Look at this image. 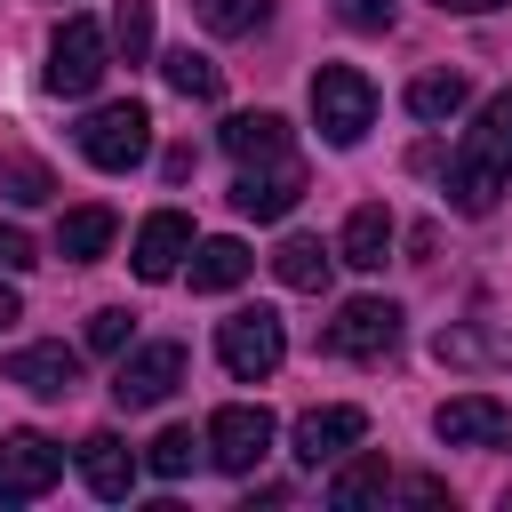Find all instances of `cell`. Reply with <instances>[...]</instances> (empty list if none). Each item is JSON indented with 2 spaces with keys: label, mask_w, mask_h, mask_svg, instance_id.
Listing matches in <instances>:
<instances>
[{
  "label": "cell",
  "mask_w": 512,
  "mask_h": 512,
  "mask_svg": "<svg viewBox=\"0 0 512 512\" xmlns=\"http://www.w3.org/2000/svg\"><path fill=\"white\" fill-rule=\"evenodd\" d=\"M144 464H152L160 480H184V472L200 464V440H192V424H168V432H160V440L144 448Z\"/></svg>",
  "instance_id": "obj_29"
},
{
  "label": "cell",
  "mask_w": 512,
  "mask_h": 512,
  "mask_svg": "<svg viewBox=\"0 0 512 512\" xmlns=\"http://www.w3.org/2000/svg\"><path fill=\"white\" fill-rule=\"evenodd\" d=\"M104 64H112V40H104V24H88V16H64L56 24V40H48V96H88L96 80H104Z\"/></svg>",
  "instance_id": "obj_3"
},
{
  "label": "cell",
  "mask_w": 512,
  "mask_h": 512,
  "mask_svg": "<svg viewBox=\"0 0 512 512\" xmlns=\"http://www.w3.org/2000/svg\"><path fill=\"white\" fill-rule=\"evenodd\" d=\"M392 344H400V304L392 296H352L328 320V352L336 360H384Z\"/></svg>",
  "instance_id": "obj_7"
},
{
  "label": "cell",
  "mask_w": 512,
  "mask_h": 512,
  "mask_svg": "<svg viewBox=\"0 0 512 512\" xmlns=\"http://www.w3.org/2000/svg\"><path fill=\"white\" fill-rule=\"evenodd\" d=\"M336 16L352 32H392V0H336Z\"/></svg>",
  "instance_id": "obj_31"
},
{
  "label": "cell",
  "mask_w": 512,
  "mask_h": 512,
  "mask_svg": "<svg viewBox=\"0 0 512 512\" xmlns=\"http://www.w3.org/2000/svg\"><path fill=\"white\" fill-rule=\"evenodd\" d=\"M296 200H304V168H296V160H264V168H240V184H232V208H240V216H256V224L288 216Z\"/></svg>",
  "instance_id": "obj_10"
},
{
  "label": "cell",
  "mask_w": 512,
  "mask_h": 512,
  "mask_svg": "<svg viewBox=\"0 0 512 512\" xmlns=\"http://www.w3.org/2000/svg\"><path fill=\"white\" fill-rule=\"evenodd\" d=\"M248 272H256V256H248L240 240H200V248H192V288H200V296H224V288H240Z\"/></svg>",
  "instance_id": "obj_20"
},
{
  "label": "cell",
  "mask_w": 512,
  "mask_h": 512,
  "mask_svg": "<svg viewBox=\"0 0 512 512\" xmlns=\"http://www.w3.org/2000/svg\"><path fill=\"white\" fill-rule=\"evenodd\" d=\"M128 328H136V312H120V304L88 312V352H120V344H128Z\"/></svg>",
  "instance_id": "obj_30"
},
{
  "label": "cell",
  "mask_w": 512,
  "mask_h": 512,
  "mask_svg": "<svg viewBox=\"0 0 512 512\" xmlns=\"http://www.w3.org/2000/svg\"><path fill=\"white\" fill-rule=\"evenodd\" d=\"M104 40H112V48L128 56V64H144V56H152V0H120V8H112V32H104Z\"/></svg>",
  "instance_id": "obj_28"
},
{
  "label": "cell",
  "mask_w": 512,
  "mask_h": 512,
  "mask_svg": "<svg viewBox=\"0 0 512 512\" xmlns=\"http://www.w3.org/2000/svg\"><path fill=\"white\" fill-rule=\"evenodd\" d=\"M144 152H152V112H144L136 96H120V104H96V112L80 120V160H88V168H104V176H128Z\"/></svg>",
  "instance_id": "obj_2"
},
{
  "label": "cell",
  "mask_w": 512,
  "mask_h": 512,
  "mask_svg": "<svg viewBox=\"0 0 512 512\" xmlns=\"http://www.w3.org/2000/svg\"><path fill=\"white\" fill-rule=\"evenodd\" d=\"M136 472H144V464H136V448H128L120 432H88V440H80V480H88L104 504H120V496L136 488Z\"/></svg>",
  "instance_id": "obj_15"
},
{
  "label": "cell",
  "mask_w": 512,
  "mask_h": 512,
  "mask_svg": "<svg viewBox=\"0 0 512 512\" xmlns=\"http://www.w3.org/2000/svg\"><path fill=\"white\" fill-rule=\"evenodd\" d=\"M160 80H168L176 96H192V104H216V96H224V72H216L200 48H168V56H160Z\"/></svg>",
  "instance_id": "obj_23"
},
{
  "label": "cell",
  "mask_w": 512,
  "mask_h": 512,
  "mask_svg": "<svg viewBox=\"0 0 512 512\" xmlns=\"http://www.w3.org/2000/svg\"><path fill=\"white\" fill-rule=\"evenodd\" d=\"M432 352H440V368H512V328H496V320H448L432 336Z\"/></svg>",
  "instance_id": "obj_13"
},
{
  "label": "cell",
  "mask_w": 512,
  "mask_h": 512,
  "mask_svg": "<svg viewBox=\"0 0 512 512\" xmlns=\"http://www.w3.org/2000/svg\"><path fill=\"white\" fill-rule=\"evenodd\" d=\"M464 96H472L464 72H416V80H408V112H416V120H456Z\"/></svg>",
  "instance_id": "obj_25"
},
{
  "label": "cell",
  "mask_w": 512,
  "mask_h": 512,
  "mask_svg": "<svg viewBox=\"0 0 512 512\" xmlns=\"http://www.w3.org/2000/svg\"><path fill=\"white\" fill-rule=\"evenodd\" d=\"M184 256H192V224H184L176 208H152V216L136 224V256H128L136 280H168Z\"/></svg>",
  "instance_id": "obj_14"
},
{
  "label": "cell",
  "mask_w": 512,
  "mask_h": 512,
  "mask_svg": "<svg viewBox=\"0 0 512 512\" xmlns=\"http://www.w3.org/2000/svg\"><path fill=\"white\" fill-rule=\"evenodd\" d=\"M40 256H32V240L16 232V224H0V272H32Z\"/></svg>",
  "instance_id": "obj_32"
},
{
  "label": "cell",
  "mask_w": 512,
  "mask_h": 512,
  "mask_svg": "<svg viewBox=\"0 0 512 512\" xmlns=\"http://www.w3.org/2000/svg\"><path fill=\"white\" fill-rule=\"evenodd\" d=\"M272 408H248V400H232V408H216L208 416V432H200V448H208V464H224V472H256L264 456H272Z\"/></svg>",
  "instance_id": "obj_5"
},
{
  "label": "cell",
  "mask_w": 512,
  "mask_h": 512,
  "mask_svg": "<svg viewBox=\"0 0 512 512\" xmlns=\"http://www.w3.org/2000/svg\"><path fill=\"white\" fill-rule=\"evenodd\" d=\"M224 152H232L240 168L288 160V120H280V112H232V120H224Z\"/></svg>",
  "instance_id": "obj_18"
},
{
  "label": "cell",
  "mask_w": 512,
  "mask_h": 512,
  "mask_svg": "<svg viewBox=\"0 0 512 512\" xmlns=\"http://www.w3.org/2000/svg\"><path fill=\"white\" fill-rule=\"evenodd\" d=\"M0 192H8L16 208H40V200H56V176H48L40 160H24V152H0Z\"/></svg>",
  "instance_id": "obj_27"
},
{
  "label": "cell",
  "mask_w": 512,
  "mask_h": 512,
  "mask_svg": "<svg viewBox=\"0 0 512 512\" xmlns=\"http://www.w3.org/2000/svg\"><path fill=\"white\" fill-rule=\"evenodd\" d=\"M496 192H504V168H488V160L464 144V152L448 160V208H456V216H488Z\"/></svg>",
  "instance_id": "obj_19"
},
{
  "label": "cell",
  "mask_w": 512,
  "mask_h": 512,
  "mask_svg": "<svg viewBox=\"0 0 512 512\" xmlns=\"http://www.w3.org/2000/svg\"><path fill=\"white\" fill-rule=\"evenodd\" d=\"M64 480V448L40 432H0V504H32Z\"/></svg>",
  "instance_id": "obj_8"
},
{
  "label": "cell",
  "mask_w": 512,
  "mask_h": 512,
  "mask_svg": "<svg viewBox=\"0 0 512 512\" xmlns=\"http://www.w3.org/2000/svg\"><path fill=\"white\" fill-rule=\"evenodd\" d=\"M432 432L448 448H512V408L488 400V392H456V400H440Z\"/></svg>",
  "instance_id": "obj_9"
},
{
  "label": "cell",
  "mask_w": 512,
  "mask_h": 512,
  "mask_svg": "<svg viewBox=\"0 0 512 512\" xmlns=\"http://www.w3.org/2000/svg\"><path fill=\"white\" fill-rule=\"evenodd\" d=\"M360 440H368V416H360L352 400L296 416V464H336V456H344V448H360Z\"/></svg>",
  "instance_id": "obj_12"
},
{
  "label": "cell",
  "mask_w": 512,
  "mask_h": 512,
  "mask_svg": "<svg viewBox=\"0 0 512 512\" xmlns=\"http://www.w3.org/2000/svg\"><path fill=\"white\" fill-rule=\"evenodd\" d=\"M336 256H344L352 272H384V256H392V208H384V200H360V208L344 216Z\"/></svg>",
  "instance_id": "obj_16"
},
{
  "label": "cell",
  "mask_w": 512,
  "mask_h": 512,
  "mask_svg": "<svg viewBox=\"0 0 512 512\" xmlns=\"http://www.w3.org/2000/svg\"><path fill=\"white\" fill-rule=\"evenodd\" d=\"M328 272H336V248H328V240H312V232H288V240L272 248V280H280V288H296V296H320V288H328Z\"/></svg>",
  "instance_id": "obj_17"
},
{
  "label": "cell",
  "mask_w": 512,
  "mask_h": 512,
  "mask_svg": "<svg viewBox=\"0 0 512 512\" xmlns=\"http://www.w3.org/2000/svg\"><path fill=\"white\" fill-rule=\"evenodd\" d=\"M16 320H24V304H16V288L0 280V328H16Z\"/></svg>",
  "instance_id": "obj_33"
},
{
  "label": "cell",
  "mask_w": 512,
  "mask_h": 512,
  "mask_svg": "<svg viewBox=\"0 0 512 512\" xmlns=\"http://www.w3.org/2000/svg\"><path fill=\"white\" fill-rule=\"evenodd\" d=\"M312 120L336 152H352L368 128H376V80L360 64H320L312 72Z\"/></svg>",
  "instance_id": "obj_1"
},
{
  "label": "cell",
  "mask_w": 512,
  "mask_h": 512,
  "mask_svg": "<svg viewBox=\"0 0 512 512\" xmlns=\"http://www.w3.org/2000/svg\"><path fill=\"white\" fill-rule=\"evenodd\" d=\"M432 8H448V16H480V8H496V0H432Z\"/></svg>",
  "instance_id": "obj_34"
},
{
  "label": "cell",
  "mask_w": 512,
  "mask_h": 512,
  "mask_svg": "<svg viewBox=\"0 0 512 512\" xmlns=\"http://www.w3.org/2000/svg\"><path fill=\"white\" fill-rule=\"evenodd\" d=\"M104 248H112V208H64L56 256H64V264H96Z\"/></svg>",
  "instance_id": "obj_22"
},
{
  "label": "cell",
  "mask_w": 512,
  "mask_h": 512,
  "mask_svg": "<svg viewBox=\"0 0 512 512\" xmlns=\"http://www.w3.org/2000/svg\"><path fill=\"white\" fill-rule=\"evenodd\" d=\"M192 16H200L216 40H248V32L272 16V0H192Z\"/></svg>",
  "instance_id": "obj_26"
},
{
  "label": "cell",
  "mask_w": 512,
  "mask_h": 512,
  "mask_svg": "<svg viewBox=\"0 0 512 512\" xmlns=\"http://www.w3.org/2000/svg\"><path fill=\"white\" fill-rule=\"evenodd\" d=\"M216 360L240 376V384H264L280 360H288V328H280V312H232L224 328H216Z\"/></svg>",
  "instance_id": "obj_4"
},
{
  "label": "cell",
  "mask_w": 512,
  "mask_h": 512,
  "mask_svg": "<svg viewBox=\"0 0 512 512\" xmlns=\"http://www.w3.org/2000/svg\"><path fill=\"white\" fill-rule=\"evenodd\" d=\"M464 144H472L488 168H504V176H512V88H496V96L480 104V128H472Z\"/></svg>",
  "instance_id": "obj_24"
},
{
  "label": "cell",
  "mask_w": 512,
  "mask_h": 512,
  "mask_svg": "<svg viewBox=\"0 0 512 512\" xmlns=\"http://www.w3.org/2000/svg\"><path fill=\"white\" fill-rule=\"evenodd\" d=\"M16 392H32V400H64L72 384H80V352L72 344H24V352H8V368H0Z\"/></svg>",
  "instance_id": "obj_11"
},
{
  "label": "cell",
  "mask_w": 512,
  "mask_h": 512,
  "mask_svg": "<svg viewBox=\"0 0 512 512\" xmlns=\"http://www.w3.org/2000/svg\"><path fill=\"white\" fill-rule=\"evenodd\" d=\"M176 384H184V344H176V336L136 344V352H120V368H112V400H120V408H160Z\"/></svg>",
  "instance_id": "obj_6"
},
{
  "label": "cell",
  "mask_w": 512,
  "mask_h": 512,
  "mask_svg": "<svg viewBox=\"0 0 512 512\" xmlns=\"http://www.w3.org/2000/svg\"><path fill=\"white\" fill-rule=\"evenodd\" d=\"M392 496V464H384V448L376 456H352L336 480H328V504L336 512H360V504H384Z\"/></svg>",
  "instance_id": "obj_21"
}]
</instances>
